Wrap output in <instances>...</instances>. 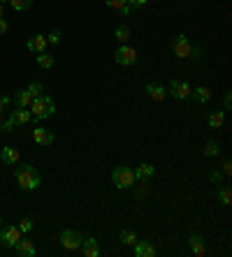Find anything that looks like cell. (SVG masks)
<instances>
[{"mask_svg": "<svg viewBox=\"0 0 232 257\" xmlns=\"http://www.w3.org/2000/svg\"><path fill=\"white\" fill-rule=\"evenodd\" d=\"M133 248H135V255L137 257H153L156 255V248H153V243H149V241H140V239H137V243H135Z\"/></svg>", "mask_w": 232, "mask_h": 257, "instance_id": "13", "label": "cell"}, {"mask_svg": "<svg viewBox=\"0 0 232 257\" xmlns=\"http://www.w3.org/2000/svg\"><path fill=\"white\" fill-rule=\"evenodd\" d=\"M125 2H128L130 7H144V5H146V0H125Z\"/></svg>", "mask_w": 232, "mask_h": 257, "instance_id": "34", "label": "cell"}, {"mask_svg": "<svg viewBox=\"0 0 232 257\" xmlns=\"http://www.w3.org/2000/svg\"><path fill=\"white\" fill-rule=\"evenodd\" d=\"M218 151H221V146L216 144L214 139H209L207 146H204V155H209V158H214V155H218Z\"/></svg>", "mask_w": 232, "mask_h": 257, "instance_id": "27", "label": "cell"}, {"mask_svg": "<svg viewBox=\"0 0 232 257\" xmlns=\"http://www.w3.org/2000/svg\"><path fill=\"white\" fill-rule=\"evenodd\" d=\"M79 248L84 250V255H86V257H98L100 255L98 241H95V239H91V236H88V239H82V246H79Z\"/></svg>", "mask_w": 232, "mask_h": 257, "instance_id": "14", "label": "cell"}, {"mask_svg": "<svg viewBox=\"0 0 232 257\" xmlns=\"http://www.w3.org/2000/svg\"><path fill=\"white\" fill-rule=\"evenodd\" d=\"M112 181H114L118 190H128V188L135 185V171L128 167H116L114 174H112Z\"/></svg>", "mask_w": 232, "mask_h": 257, "instance_id": "3", "label": "cell"}, {"mask_svg": "<svg viewBox=\"0 0 232 257\" xmlns=\"http://www.w3.org/2000/svg\"><path fill=\"white\" fill-rule=\"evenodd\" d=\"M202 54H204V49H202V47H193L191 49V56L195 58V60H200V58H202Z\"/></svg>", "mask_w": 232, "mask_h": 257, "instance_id": "32", "label": "cell"}, {"mask_svg": "<svg viewBox=\"0 0 232 257\" xmlns=\"http://www.w3.org/2000/svg\"><path fill=\"white\" fill-rule=\"evenodd\" d=\"M19 229H21V234L30 232V229H33V220H30V218H24V220L19 223Z\"/></svg>", "mask_w": 232, "mask_h": 257, "instance_id": "29", "label": "cell"}, {"mask_svg": "<svg viewBox=\"0 0 232 257\" xmlns=\"http://www.w3.org/2000/svg\"><path fill=\"white\" fill-rule=\"evenodd\" d=\"M28 93H30V95L33 97H37V95H42V84H37V81H33V84H30V86H28Z\"/></svg>", "mask_w": 232, "mask_h": 257, "instance_id": "28", "label": "cell"}, {"mask_svg": "<svg viewBox=\"0 0 232 257\" xmlns=\"http://www.w3.org/2000/svg\"><path fill=\"white\" fill-rule=\"evenodd\" d=\"M0 229H2V218H0Z\"/></svg>", "mask_w": 232, "mask_h": 257, "instance_id": "42", "label": "cell"}, {"mask_svg": "<svg viewBox=\"0 0 232 257\" xmlns=\"http://www.w3.org/2000/svg\"><path fill=\"white\" fill-rule=\"evenodd\" d=\"M188 243H191V250L193 255H204L207 250H204V236L198 232H193L191 236H188Z\"/></svg>", "mask_w": 232, "mask_h": 257, "instance_id": "12", "label": "cell"}, {"mask_svg": "<svg viewBox=\"0 0 232 257\" xmlns=\"http://www.w3.org/2000/svg\"><path fill=\"white\" fill-rule=\"evenodd\" d=\"M121 243H125V246H135V243H137V234H135L133 229H121Z\"/></svg>", "mask_w": 232, "mask_h": 257, "instance_id": "25", "label": "cell"}, {"mask_svg": "<svg viewBox=\"0 0 232 257\" xmlns=\"http://www.w3.org/2000/svg\"><path fill=\"white\" fill-rule=\"evenodd\" d=\"M2 109H5V105H2V102H0V116H2Z\"/></svg>", "mask_w": 232, "mask_h": 257, "instance_id": "40", "label": "cell"}, {"mask_svg": "<svg viewBox=\"0 0 232 257\" xmlns=\"http://www.w3.org/2000/svg\"><path fill=\"white\" fill-rule=\"evenodd\" d=\"M151 176H153V165H149V162H144L135 169V181H149Z\"/></svg>", "mask_w": 232, "mask_h": 257, "instance_id": "19", "label": "cell"}, {"mask_svg": "<svg viewBox=\"0 0 232 257\" xmlns=\"http://www.w3.org/2000/svg\"><path fill=\"white\" fill-rule=\"evenodd\" d=\"M47 37L44 35H33L30 40H28V49L30 51H35V54H42V51H47Z\"/></svg>", "mask_w": 232, "mask_h": 257, "instance_id": "15", "label": "cell"}, {"mask_svg": "<svg viewBox=\"0 0 232 257\" xmlns=\"http://www.w3.org/2000/svg\"><path fill=\"white\" fill-rule=\"evenodd\" d=\"M0 2H7V0H0Z\"/></svg>", "mask_w": 232, "mask_h": 257, "instance_id": "44", "label": "cell"}, {"mask_svg": "<svg viewBox=\"0 0 232 257\" xmlns=\"http://www.w3.org/2000/svg\"><path fill=\"white\" fill-rule=\"evenodd\" d=\"M14 176H17V183L21 185L24 190L40 188V174H37V169L30 167V165H19L17 171H14Z\"/></svg>", "mask_w": 232, "mask_h": 257, "instance_id": "2", "label": "cell"}, {"mask_svg": "<svg viewBox=\"0 0 232 257\" xmlns=\"http://www.w3.org/2000/svg\"><path fill=\"white\" fill-rule=\"evenodd\" d=\"M0 19H2V2H0Z\"/></svg>", "mask_w": 232, "mask_h": 257, "instance_id": "41", "label": "cell"}, {"mask_svg": "<svg viewBox=\"0 0 232 257\" xmlns=\"http://www.w3.org/2000/svg\"><path fill=\"white\" fill-rule=\"evenodd\" d=\"M0 130H2V121H0Z\"/></svg>", "mask_w": 232, "mask_h": 257, "instance_id": "43", "label": "cell"}, {"mask_svg": "<svg viewBox=\"0 0 232 257\" xmlns=\"http://www.w3.org/2000/svg\"><path fill=\"white\" fill-rule=\"evenodd\" d=\"M223 174H232V162L230 160L223 162Z\"/></svg>", "mask_w": 232, "mask_h": 257, "instance_id": "36", "label": "cell"}, {"mask_svg": "<svg viewBox=\"0 0 232 257\" xmlns=\"http://www.w3.org/2000/svg\"><path fill=\"white\" fill-rule=\"evenodd\" d=\"M118 12H121V16H128L130 12H133V7H130V5H125V7H121Z\"/></svg>", "mask_w": 232, "mask_h": 257, "instance_id": "37", "label": "cell"}, {"mask_svg": "<svg viewBox=\"0 0 232 257\" xmlns=\"http://www.w3.org/2000/svg\"><path fill=\"white\" fill-rule=\"evenodd\" d=\"M60 243H63L65 250H79L82 236H79V232H75V229H63V232H60Z\"/></svg>", "mask_w": 232, "mask_h": 257, "instance_id": "6", "label": "cell"}, {"mask_svg": "<svg viewBox=\"0 0 232 257\" xmlns=\"http://www.w3.org/2000/svg\"><path fill=\"white\" fill-rule=\"evenodd\" d=\"M170 93H172L176 100H191V86H188L186 81H179V79L170 81Z\"/></svg>", "mask_w": 232, "mask_h": 257, "instance_id": "9", "label": "cell"}, {"mask_svg": "<svg viewBox=\"0 0 232 257\" xmlns=\"http://www.w3.org/2000/svg\"><path fill=\"white\" fill-rule=\"evenodd\" d=\"M114 37L121 42V44H128V40H130V28L121 24V26H118V28L114 30Z\"/></svg>", "mask_w": 232, "mask_h": 257, "instance_id": "22", "label": "cell"}, {"mask_svg": "<svg viewBox=\"0 0 232 257\" xmlns=\"http://www.w3.org/2000/svg\"><path fill=\"white\" fill-rule=\"evenodd\" d=\"M7 30H9L7 21H5V19H0V37H5V35H7Z\"/></svg>", "mask_w": 232, "mask_h": 257, "instance_id": "33", "label": "cell"}, {"mask_svg": "<svg viewBox=\"0 0 232 257\" xmlns=\"http://www.w3.org/2000/svg\"><path fill=\"white\" fill-rule=\"evenodd\" d=\"M191 40L186 37V35H176L172 42V51H174V56H179V58H188L191 56Z\"/></svg>", "mask_w": 232, "mask_h": 257, "instance_id": "7", "label": "cell"}, {"mask_svg": "<svg viewBox=\"0 0 232 257\" xmlns=\"http://www.w3.org/2000/svg\"><path fill=\"white\" fill-rule=\"evenodd\" d=\"M191 97L195 102H200V105H204V102L211 100V90L207 86H198V88H191Z\"/></svg>", "mask_w": 232, "mask_h": 257, "instance_id": "16", "label": "cell"}, {"mask_svg": "<svg viewBox=\"0 0 232 257\" xmlns=\"http://www.w3.org/2000/svg\"><path fill=\"white\" fill-rule=\"evenodd\" d=\"M21 239V229L19 227H5V229H0V241L5 243L7 248H14L17 246V241Z\"/></svg>", "mask_w": 232, "mask_h": 257, "instance_id": "8", "label": "cell"}, {"mask_svg": "<svg viewBox=\"0 0 232 257\" xmlns=\"http://www.w3.org/2000/svg\"><path fill=\"white\" fill-rule=\"evenodd\" d=\"M7 2L12 5V9H17V12H24V9H28L33 5V0H7Z\"/></svg>", "mask_w": 232, "mask_h": 257, "instance_id": "26", "label": "cell"}, {"mask_svg": "<svg viewBox=\"0 0 232 257\" xmlns=\"http://www.w3.org/2000/svg\"><path fill=\"white\" fill-rule=\"evenodd\" d=\"M207 123H209V128H221V125H223L225 123V112H218V109H216V112H211L207 116Z\"/></svg>", "mask_w": 232, "mask_h": 257, "instance_id": "21", "label": "cell"}, {"mask_svg": "<svg viewBox=\"0 0 232 257\" xmlns=\"http://www.w3.org/2000/svg\"><path fill=\"white\" fill-rule=\"evenodd\" d=\"M105 2H107V7H112V9H121L128 5L125 0H105Z\"/></svg>", "mask_w": 232, "mask_h": 257, "instance_id": "30", "label": "cell"}, {"mask_svg": "<svg viewBox=\"0 0 232 257\" xmlns=\"http://www.w3.org/2000/svg\"><path fill=\"white\" fill-rule=\"evenodd\" d=\"M0 160L5 162V165H17L19 162V151L17 148H12V146H5V148L0 151Z\"/></svg>", "mask_w": 232, "mask_h": 257, "instance_id": "18", "label": "cell"}, {"mask_svg": "<svg viewBox=\"0 0 232 257\" xmlns=\"http://www.w3.org/2000/svg\"><path fill=\"white\" fill-rule=\"evenodd\" d=\"M30 118H33V114L28 112V109H24V107H17L14 112L9 114L7 121L2 123V132H9L14 125H26V123H30Z\"/></svg>", "mask_w": 232, "mask_h": 257, "instance_id": "4", "label": "cell"}, {"mask_svg": "<svg viewBox=\"0 0 232 257\" xmlns=\"http://www.w3.org/2000/svg\"><path fill=\"white\" fill-rule=\"evenodd\" d=\"M14 253L21 257H33L35 255V246L30 239H19L17 246H14Z\"/></svg>", "mask_w": 232, "mask_h": 257, "instance_id": "11", "label": "cell"}, {"mask_svg": "<svg viewBox=\"0 0 232 257\" xmlns=\"http://www.w3.org/2000/svg\"><path fill=\"white\" fill-rule=\"evenodd\" d=\"M37 65L42 70H51L54 67V56H49L47 51H42V54H37Z\"/></svg>", "mask_w": 232, "mask_h": 257, "instance_id": "23", "label": "cell"}, {"mask_svg": "<svg viewBox=\"0 0 232 257\" xmlns=\"http://www.w3.org/2000/svg\"><path fill=\"white\" fill-rule=\"evenodd\" d=\"M211 181H218V183H221V181H223V171L214 169V171H211Z\"/></svg>", "mask_w": 232, "mask_h": 257, "instance_id": "35", "label": "cell"}, {"mask_svg": "<svg viewBox=\"0 0 232 257\" xmlns=\"http://www.w3.org/2000/svg\"><path fill=\"white\" fill-rule=\"evenodd\" d=\"M47 42H51V44H58V42H60V30H58V28H54V30H51V35L47 37Z\"/></svg>", "mask_w": 232, "mask_h": 257, "instance_id": "31", "label": "cell"}, {"mask_svg": "<svg viewBox=\"0 0 232 257\" xmlns=\"http://www.w3.org/2000/svg\"><path fill=\"white\" fill-rule=\"evenodd\" d=\"M30 105H33V112L30 114H33L35 121H44V118H49V116L56 114V102H54L49 95H44V93L37 95V97H33Z\"/></svg>", "mask_w": 232, "mask_h": 257, "instance_id": "1", "label": "cell"}, {"mask_svg": "<svg viewBox=\"0 0 232 257\" xmlns=\"http://www.w3.org/2000/svg\"><path fill=\"white\" fill-rule=\"evenodd\" d=\"M12 100L17 102V107H24V109H28V107H30V102H33V95H30L28 90H17Z\"/></svg>", "mask_w": 232, "mask_h": 257, "instance_id": "20", "label": "cell"}, {"mask_svg": "<svg viewBox=\"0 0 232 257\" xmlns=\"http://www.w3.org/2000/svg\"><path fill=\"white\" fill-rule=\"evenodd\" d=\"M54 139H56V137L51 135V130H47V128H35L33 130V142L35 144H40V146H51L54 144Z\"/></svg>", "mask_w": 232, "mask_h": 257, "instance_id": "10", "label": "cell"}, {"mask_svg": "<svg viewBox=\"0 0 232 257\" xmlns=\"http://www.w3.org/2000/svg\"><path fill=\"white\" fill-rule=\"evenodd\" d=\"M230 102H232V97H230V93H225V109H230Z\"/></svg>", "mask_w": 232, "mask_h": 257, "instance_id": "39", "label": "cell"}, {"mask_svg": "<svg viewBox=\"0 0 232 257\" xmlns=\"http://www.w3.org/2000/svg\"><path fill=\"white\" fill-rule=\"evenodd\" d=\"M218 204H223V206H230L232 204V190L228 185H223V188L218 190Z\"/></svg>", "mask_w": 232, "mask_h": 257, "instance_id": "24", "label": "cell"}, {"mask_svg": "<svg viewBox=\"0 0 232 257\" xmlns=\"http://www.w3.org/2000/svg\"><path fill=\"white\" fill-rule=\"evenodd\" d=\"M114 60L118 65H135L137 63V51L133 47H128V44H121V47L116 49Z\"/></svg>", "mask_w": 232, "mask_h": 257, "instance_id": "5", "label": "cell"}, {"mask_svg": "<svg viewBox=\"0 0 232 257\" xmlns=\"http://www.w3.org/2000/svg\"><path fill=\"white\" fill-rule=\"evenodd\" d=\"M0 102H2V105H9V102H12V95H2L0 97Z\"/></svg>", "mask_w": 232, "mask_h": 257, "instance_id": "38", "label": "cell"}, {"mask_svg": "<svg viewBox=\"0 0 232 257\" xmlns=\"http://www.w3.org/2000/svg\"><path fill=\"white\" fill-rule=\"evenodd\" d=\"M146 93H149V97L151 100H156V102H163L167 97V90L160 86V84H149L146 86Z\"/></svg>", "mask_w": 232, "mask_h": 257, "instance_id": "17", "label": "cell"}]
</instances>
